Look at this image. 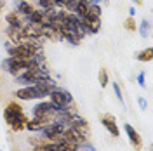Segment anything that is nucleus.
Masks as SVG:
<instances>
[{
    "mask_svg": "<svg viewBox=\"0 0 153 151\" xmlns=\"http://www.w3.org/2000/svg\"><path fill=\"white\" fill-rule=\"evenodd\" d=\"M4 118H5L7 125H9L12 130H16V132L23 130L26 127V122H28V118H26V115L23 111L21 104H18L16 101L7 103L5 110H4Z\"/></svg>",
    "mask_w": 153,
    "mask_h": 151,
    "instance_id": "nucleus-1",
    "label": "nucleus"
},
{
    "mask_svg": "<svg viewBox=\"0 0 153 151\" xmlns=\"http://www.w3.org/2000/svg\"><path fill=\"white\" fill-rule=\"evenodd\" d=\"M59 111H66V110H57L51 101H47V103L42 101V103H38L37 106L33 108V118H38V120H42V122L49 123L56 118Z\"/></svg>",
    "mask_w": 153,
    "mask_h": 151,
    "instance_id": "nucleus-2",
    "label": "nucleus"
},
{
    "mask_svg": "<svg viewBox=\"0 0 153 151\" xmlns=\"http://www.w3.org/2000/svg\"><path fill=\"white\" fill-rule=\"evenodd\" d=\"M31 66H33L31 61L19 59V57H14V56H9L2 61V70L7 71V73H10V75H14V76H18L19 73H23L25 70H28V68H31Z\"/></svg>",
    "mask_w": 153,
    "mask_h": 151,
    "instance_id": "nucleus-3",
    "label": "nucleus"
},
{
    "mask_svg": "<svg viewBox=\"0 0 153 151\" xmlns=\"http://www.w3.org/2000/svg\"><path fill=\"white\" fill-rule=\"evenodd\" d=\"M49 97H51V103L54 104L57 110H70V106L73 104L71 94L68 90H65V89H59V87H57L54 92H51Z\"/></svg>",
    "mask_w": 153,
    "mask_h": 151,
    "instance_id": "nucleus-4",
    "label": "nucleus"
},
{
    "mask_svg": "<svg viewBox=\"0 0 153 151\" xmlns=\"http://www.w3.org/2000/svg\"><path fill=\"white\" fill-rule=\"evenodd\" d=\"M16 97L23 99V101H31V99H44L47 95L44 94L37 85H26V87H21L16 90Z\"/></svg>",
    "mask_w": 153,
    "mask_h": 151,
    "instance_id": "nucleus-5",
    "label": "nucleus"
},
{
    "mask_svg": "<svg viewBox=\"0 0 153 151\" xmlns=\"http://www.w3.org/2000/svg\"><path fill=\"white\" fill-rule=\"evenodd\" d=\"M101 123L105 125V129L111 134L113 137H118V135H120V129H118L117 120H115V116L111 113H103L101 115Z\"/></svg>",
    "mask_w": 153,
    "mask_h": 151,
    "instance_id": "nucleus-6",
    "label": "nucleus"
},
{
    "mask_svg": "<svg viewBox=\"0 0 153 151\" xmlns=\"http://www.w3.org/2000/svg\"><path fill=\"white\" fill-rule=\"evenodd\" d=\"M125 129V134H127V137H129V141H131V144L134 146V150L139 151L141 148H143V141H141V135L137 134V130L134 129L131 123H125L124 125Z\"/></svg>",
    "mask_w": 153,
    "mask_h": 151,
    "instance_id": "nucleus-7",
    "label": "nucleus"
},
{
    "mask_svg": "<svg viewBox=\"0 0 153 151\" xmlns=\"http://www.w3.org/2000/svg\"><path fill=\"white\" fill-rule=\"evenodd\" d=\"M7 37L10 38V42L16 45V44H21V42H26V37H25V31L23 28H14V26H9L7 28Z\"/></svg>",
    "mask_w": 153,
    "mask_h": 151,
    "instance_id": "nucleus-8",
    "label": "nucleus"
},
{
    "mask_svg": "<svg viewBox=\"0 0 153 151\" xmlns=\"http://www.w3.org/2000/svg\"><path fill=\"white\" fill-rule=\"evenodd\" d=\"M31 12H33V5H31L30 2H26V0H21V2L18 4V14H19V16L28 18Z\"/></svg>",
    "mask_w": 153,
    "mask_h": 151,
    "instance_id": "nucleus-9",
    "label": "nucleus"
},
{
    "mask_svg": "<svg viewBox=\"0 0 153 151\" xmlns=\"http://www.w3.org/2000/svg\"><path fill=\"white\" fill-rule=\"evenodd\" d=\"M44 125H45V122H42V120H38V118H31V120L26 122V127H25V129H28L30 132H40V130L44 129Z\"/></svg>",
    "mask_w": 153,
    "mask_h": 151,
    "instance_id": "nucleus-10",
    "label": "nucleus"
},
{
    "mask_svg": "<svg viewBox=\"0 0 153 151\" xmlns=\"http://www.w3.org/2000/svg\"><path fill=\"white\" fill-rule=\"evenodd\" d=\"M5 19H7V24H9V26L23 28V21H21V18H19V14H16V12H9Z\"/></svg>",
    "mask_w": 153,
    "mask_h": 151,
    "instance_id": "nucleus-11",
    "label": "nucleus"
},
{
    "mask_svg": "<svg viewBox=\"0 0 153 151\" xmlns=\"http://www.w3.org/2000/svg\"><path fill=\"white\" fill-rule=\"evenodd\" d=\"M33 151H57V142H52V141H45L42 144L35 146Z\"/></svg>",
    "mask_w": 153,
    "mask_h": 151,
    "instance_id": "nucleus-12",
    "label": "nucleus"
},
{
    "mask_svg": "<svg viewBox=\"0 0 153 151\" xmlns=\"http://www.w3.org/2000/svg\"><path fill=\"white\" fill-rule=\"evenodd\" d=\"M152 57H153V49H152V47L144 49V50H141V52L137 54V59H139V61H143V63L152 61Z\"/></svg>",
    "mask_w": 153,
    "mask_h": 151,
    "instance_id": "nucleus-13",
    "label": "nucleus"
},
{
    "mask_svg": "<svg viewBox=\"0 0 153 151\" xmlns=\"http://www.w3.org/2000/svg\"><path fill=\"white\" fill-rule=\"evenodd\" d=\"M150 26H152V24H150V21H148V19H143V21H141L139 33H141V37H143V38H148V37H150Z\"/></svg>",
    "mask_w": 153,
    "mask_h": 151,
    "instance_id": "nucleus-14",
    "label": "nucleus"
},
{
    "mask_svg": "<svg viewBox=\"0 0 153 151\" xmlns=\"http://www.w3.org/2000/svg\"><path fill=\"white\" fill-rule=\"evenodd\" d=\"M99 85H101V89L108 87V71H106L105 68L99 70Z\"/></svg>",
    "mask_w": 153,
    "mask_h": 151,
    "instance_id": "nucleus-15",
    "label": "nucleus"
},
{
    "mask_svg": "<svg viewBox=\"0 0 153 151\" xmlns=\"http://www.w3.org/2000/svg\"><path fill=\"white\" fill-rule=\"evenodd\" d=\"M124 28L127 30V31H136V30H137V24H136V21H134L132 16H129V18L124 21Z\"/></svg>",
    "mask_w": 153,
    "mask_h": 151,
    "instance_id": "nucleus-16",
    "label": "nucleus"
},
{
    "mask_svg": "<svg viewBox=\"0 0 153 151\" xmlns=\"http://www.w3.org/2000/svg\"><path fill=\"white\" fill-rule=\"evenodd\" d=\"M37 4L40 5V9H42V10L56 9V5H54V2H52V0H37Z\"/></svg>",
    "mask_w": 153,
    "mask_h": 151,
    "instance_id": "nucleus-17",
    "label": "nucleus"
},
{
    "mask_svg": "<svg viewBox=\"0 0 153 151\" xmlns=\"http://www.w3.org/2000/svg\"><path fill=\"white\" fill-rule=\"evenodd\" d=\"M113 90H115V95H117V99H118V103L124 104V97H122V90H120V87L117 82H113Z\"/></svg>",
    "mask_w": 153,
    "mask_h": 151,
    "instance_id": "nucleus-18",
    "label": "nucleus"
},
{
    "mask_svg": "<svg viewBox=\"0 0 153 151\" xmlns=\"http://www.w3.org/2000/svg\"><path fill=\"white\" fill-rule=\"evenodd\" d=\"M137 82H139V85H141V87L144 85V73H143V71L137 75Z\"/></svg>",
    "mask_w": 153,
    "mask_h": 151,
    "instance_id": "nucleus-19",
    "label": "nucleus"
},
{
    "mask_svg": "<svg viewBox=\"0 0 153 151\" xmlns=\"http://www.w3.org/2000/svg\"><path fill=\"white\" fill-rule=\"evenodd\" d=\"M136 5H143V0H132Z\"/></svg>",
    "mask_w": 153,
    "mask_h": 151,
    "instance_id": "nucleus-20",
    "label": "nucleus"
},
{
    "mask_svg": "<svg viewBox=\"0 0 153 151\" xmlns=\"http://www.w3.org/2000/svg\"><path fill=\"white\" fill-rule=\"evenodd\" d=\"M129 14H131V16L134 18V14H136V10H134V7H131V9H129Z\"/></svg>",
    "mask_w": 153,
    "mask_h": 151,
    "instance_id": "nucleus-21",
    "label": "nucleus"
},
{
    "mask_svg": "<svg viewBox=\"0 0 153 151\" xmlns=\"http://www.w3.org/2000/svg\"><path fill=\"white\" fill-rule=\"evenodd\" d=\"M139 106H141V108H144V106H146V103H144V99H139Z\"/></svg>",
    "mask_w": 153,
    "mask_h": 151,
    "instance_id": "nucleus-22",
    "label": "nucleus"
},
{
    "mask_svg": "<svg viewBox=\"0 0 153 151\" xmlns=\"http://www.w3.org/2000/svg\"><path fill=\"white\" fill-rule=\"evenodd\" d=\"M4 5H5V0H0V10L4 9Z\"/></svg>",
    "mask_w": 153,
    "mask_h": 151,
    "instance_id": "nucleus-23",
    "label": "nucleus"
}]
</instances>
